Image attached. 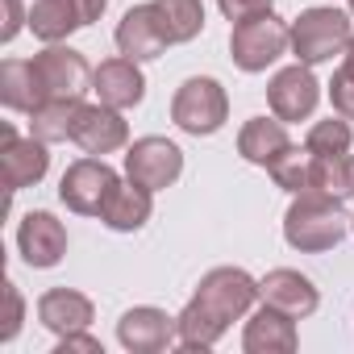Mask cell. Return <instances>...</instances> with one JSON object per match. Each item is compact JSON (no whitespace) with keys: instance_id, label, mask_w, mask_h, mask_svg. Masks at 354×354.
I'll return each instance as SVG.
<instances>
[{"instance_id":"15","label":"cell","mask_w":354,"mask_h":354,"mask_svg":"<svg viewBox=\"0 0 354 354\" xmlns=\"http://www.w3.org/2000/svg\"><path fill=\"white\" fill-rule=\"evenodd\" d=\"M17 250L30 267L46 271V267H59L63 254H67V230L55 213H26L21 230H17Z\"/></svg>"},{"instance_id":"26","label":"cell","mask_w":354,"mask_h":354,"mask_svg":"<svg viewBox=\"0 0 354 354\" xmlns=\"http://www.w3.org/2000/svg\"><path fill=\"white\" fill-rule=\"evenodd\" d=\"M308 162H313V154H308V146L304 150H296V146H288L267 171H271V180L283 188V192H292V196H300L304 188H308Z\"/></svg>"},{"instance_id":"35","label":"cell","mask_w":354,"mask_h":354,"mask_svg":"<svg viewBox=\"0 0 354 354\" xmlns=\"http://www.w3.org/2000/svg\"><path fill=\"white\" fill-rule=\"evenodd\" d=\"M350 230H354V217H350Z\"/></svg>"},{"instance_id":"20","label":"cell","mask_w":354,"mask_h":354,"mask_svg":"<svg viewBox=\"0 0 354 354\" xmlns=\"http://www.w3.org/2000/svg\"><path fill=\"white\" fill-rule=\"evenodd\" d=\"M38 321L59 337L75 333V329H88L92 325V300L75 288H50L38 300Z\"/></svg>"},{"instance_id":"23","label":"cell","mask_w":354,"mask_h":354,"mask_svg":"<svg viewBox=\"0 0 354 354\" xmlns=\"http://www.w3.org/2000/svg\"><path fill=\"white\" fill-rule=\"evenodd\" d=\"M0 100L13 113H34L42 104L38 75H34L30 59H5V67H0Z\"/></svg>"},{"instance_id":"4","label":"cell","mask_w":354,"mask_h":354,"mask_svg":"<svg viewBox=\"0 0 354 354\" xmlns=\"http://www.w3.org/2000/svg\"><path fill=\"white\" fill-rule=\"evenodd\" d=\"M292 46V26H283L275 13H259L234 26L230 34V55L242 71H267L283 50Z\"/></svg>"},{"instance_id":"1","label":"cell","mask_w":354,"mask_h":354,"mask_svg":"<svg viewBox=\"0 0 354 354\" xmlns=\"http://www.w3.org/2000/svg\"><path fill=\"white\" fill-rule=\"evenodd\" d=\"M259 300V279H250L242 267H217L201 279L196 296L180 313V346L184 350H209L225 337L234 321L250 313Z\"/></svg>"},{"instance_id":"19","label":"cell","mask_w":354,"mask_h":354,"mask_svg":"<svg viewBox=\"0 0 354 354\" xmlns=\"http://www.w3.org/2000/svg\"><path fill=\"white\" fill-rule=\"evenodd\" d=\"M96 217H100L109 230H117V234L142 230V225L150 221V188H142V184H133V180H117Z\"/></svg>"},{"instance_id":"13","label":"cell","mask_w":354,"mask_h":354,"mask_svg":"<svg viewBox=\"0 0 354 354\" xmlns=\"http://www.w3.org/2000/svg\"><path fill=\"white\" fill-rule=\"evenodd\" d=\"M71 142L84 150V154H113L129 142V125L121 117V109H109V104H80L75 113V125H71Z\"/></svg>"},{"instance_id":"33","label":"cell","mask_w":354,"mask_h":354,"mask_svg":"<svg viewBox=\"0 0 354 354\" xmlns=\"http://www.w3.org/2000/svg\"><path fill=\"white\" fill-rule=\"evenodd\" d=\"M342 63H346V67H354V34H350V42H346V50H342Z\"/></svg>"},{"instance_id":"6","label":"cell","mask_w":354,"mask_h":354,"mask_svg":"<svg viewBox=\"0 0 354 354\" xmlns=\"http://www.w3.org/2000/svg\"><path fill=\"white\" fill-rule=\"evenodd\" d=\"M34 63V75H38V92L42 100H71V96H84L92 88V67L80 50L71 46H59L50 42L42 55L30 59Z\"/></svg>"},{"instance_id":"22","label":"cell","mask_w":354,"mask_h":354,"mask_svg":"<svg viewBox=\"0 0 354 354\" xmlns=\"http://www.w3.org/2000/svg\"><path fill=\"white\" fill-rule=\"evenodd\" d=\"M304 192L308 196H325V201L354 196V158L350 154H313V162H308V188Z\"/></svg>"},{"instance_id":"31","label":"cell","mask_w":354,"mask_h":354,"mask_svg":"<svg viewBox=\"0 0 354 354\" xmlns=\"http://www.w3.org/2000/svg\"><path fill=\"white\" fill-rule=\"evenodd\" d=\"M55 354H104V346L96 337H88L84 329H75V333H63L59 337V350Z\"/></svg>"},{"instance_id":"34","label":"cell","mask_w":354,"mask_h":354,"mask_svg":"<svg viewBox=\"0 0 354 354\" xmlns=\"http://www.w3.org/2000/svg\"><path fill=\"white\" fill-rule=\"evenodd\" d=\"M350 13H354V0H350Z\"/></svg>"},{"instance_id":"25","label":"cell","mask_w":354,"mask_h":354,"mask_svg":"<svg viewBox=\"0 0 354 354\" xmlns=\"http://www.w3.org/2000/svg\"><path fill=\"white\" fill-rule=\"evenodd\" d=\"M154 9L162 17V30H167L171 46L192 42L205 30V5L201 0H154Z\"/></svg>"},{"instance_id":"14","label":"cell","mask_w":354,"mask_h":354,"mask_svg":"<svg viewBox=\"0 0 354 354\" xmlns=\"http://www.w3.org/2000/svg\"><path fill=\"white\" fill-rule=\"evenodd\" d=\"M171 46L167 30H162V17L154 9V0L150 5H138L129 9L121 21H117V50L133 63H146V59H158L162 50Z\"/></svg>"},{"instance_id":"18","label":"cell","mask_w":354,"mask_h":354,"mask_svg":"<svg viewBox=\"0 0 354 354\" xmlns=\"http://www.w3.org/2000/svg\"><path fill=\"white\" fill-rule=\"evenodd\" d=\"M242 350L246 354H292L296 350V317H288L275 304H263L242 333Z\"/></svg>"},{"instance_id":"24","label":"cell","mask_w":354,"mask_h":354,"mask_svg":"<svg viewBox=\"0 0 354 354\" xmlns=\"http://www.w3.org/2000/svg\"><path fill=\"white\" fill-rule=\"evenodd\" d=\"M80 96L71 100H42L34 113H30V133L42 138L46 146L50 142H67L71 138V125H75V113H80Z\"/></svg>"},{"instance_id":"5","label":"cell","mask_w":354,"mask_h":354,"mask_svg":"<svg viewBox=\"0 0 354 354\" xmlns=\"http://www.w3.org/2000/svg\"><path fill=\"white\" fill-rule=\"evenodd\" d=\"M350 42V17L342 9H308L292 21V55L308 67L329 63Z\"/></svg>"},{"instance_id":"12","label":"cell","mask_w":354,"mask_h":354,"mask_svg":"<svg viewBox=\"0 0 354 354\" xmlns=\"http://www.w3.org/2000/svg\"><path fill=\"white\" fill-rule=\"evenodd\" d=\"M317 100H321V84H317V75L308 71V63L283 67V71L267 84V104H271V113H275L283 125L313 117Z\"/></svg>"},{"instance_id":"30","label":"cell","mask_w":354,"mask_h":354,"mask_svg":"<svg viewBox=\"0 0 354 354\" xmlns=\"http://www.w3.org/2000/svg\"><path fill=\"white\" fill-rule=\"evenodd\" d=\"M217 5H221V13L238 26V21H246V17L271 13V9H275V0H217Z\"/></svg>"},{"instance_id":"8","label":"cell","mask_w":354,"mask_h":354,"mask_svg":"<svg viewBox=\"0 0 354 354\" xmlns=\"http://www.w3.org/2000/svg\"><path fill=\"white\" fill-rule=\"evenodd\" d=\"M184 171V150L167 142V138H138L125 154V180L158 192V188H171Z\"/></svg>"},{"instance_id":"17","label":"cell","mask_w":354,"mask_h":354,"mask_svg":"<svg viewBox=\"0 0 354 354\" xmlns=\"http://www.w3.org/2000/svg\"><path fill=\"white\" fill-rule=\"evenodd\" d=\"M92 92H96L100 104H109V109H133V104H142V96H146V80H142L138 63L121 55V59H109V63H100V67L92 71Z\"/></svg>"},{"instance_id":"16","label":"cell","mask_w":354,"mask_h":354,"mask_svg":"<svg viewBox=\"0 0 354 354\" xmlns=\"http://www.w3.org/2000/svg\"><path fill=\"white\" fill-rule=\"evenodd\" d=\"M259 296H263V304H275V308H283V313H288V317H296V321L313 317V313H317V304H321V296H317L313 279H308V275H300V271H292V267L267 271V275L259 279Z\"/></svg>"},{"instance_id":"2","label":"cell","mask_w":354,"mask_h":354,"mask_svg":"<svg viewBox=\"0 0 354 354\" xmlns=\"http://www.w3.org/2000/svg\"><path fill=\"white\" fill-rule=\"evenodd\" d=\"M346 230H350V217L342 213V201H325V196H308V192H300L283 217V238L300 254L333 250L346 238Z\"/></svg>"},{"instance_id":"21","label":"cell","mask_w":354,"mask_h":354,"mask_svg":"<svg viewBox=\"0 0 354 354\" xmlns=\"http://www.w3.org/2000/svg\"><path fill=\"white\" fill-rule=\"evenodd\" d=\"M288 146L292 142H288V129L279 117H250L238 133V154L254 167H271Z\"/></svg>"},{"instance_id":"10","label":"cell","mask_w":354,"mask_h":354,"mask_svg":"<svg viewBox=\"0 0 354 354\" xmlns=\"http://www.w3.org/2000/svg\"><path fill=\"white\" fill-rule=\"evenodd\" d=\"M109 0H34L30 9V30L42 42H63L67 34L100 21Z\"/></svg>"},{"instance_id":"27","label":"cell","mask_w":354,"mask_h":354,"mask_svg":"<svg viewBox=\"0 0 354 354\" xmlns=\"http://www.w3.org/2000/svg\"><path fill=\"white\" fill-rule=\"evenodd\" d=\"M350 125H346V117H329V121H317L313 129H308V138H304V146L313 150V154H350Z\"/></svg>"},{"instance_id":"3","label":"cell","mask_w":354,"mask_h":354,"mask_svg":"<svg viewBox=\"0 0 354 354\" xmlns=\"http://www.w3.org/2000/svg\"><path fill=\"white\" fill-rule=\"evenodd\" d=\"M171 121L180 125L184 133L192 138H205V133H217L225 121H230V96L217 80L209 75H192L180 84L171 100Z\"/></svg>"},{"instance_id":"9","label":"cell","mask_w":354,"mask_h":354,"mask_svg":"<svg viewBox=\"0 0 354 354\" xmlns=\"http://www.w3.org/2000/svg\"><path fill=\"white\" fill-rule=\"evenodd\" d=\"M117 184V171L96 154V158H80L63 171V184H59V201L71 209V213H84V217H96L104 196L113 192Z\"/></svg>"},{"instance_id":"29","label":"cell","mask_w":354,"mask_h":354,"mask_svg":"<svg viewBox=\"0 0 354 354\" xmlns=\"http://www.w3.org/2000/svg\"><path fill=\"white\" fill-rule=\"evenodd\" d=\"M21 317H26V300H21V292H17V283L5 279V325H0V342H13V337H17Z\"/></svg>"},{"instance_id":"11","label":"cell","mask_w":354,"mask_h":354,"mask_svg":"<svg viewBox=\"0 0 354 354\" xmlns=\"http://www.w3.org/2000/svg\"><path fill=\"white\" fill-rule=\"evenodd\" d=\"M117 342L129 354H158L180 342V317H167L162 308H150V304L129 308L117 321Z\"/></svg>"},{"instance_id":"32","label":"cell","mask_w":354,"mask_h":354,"mask_svg":"<svg viewBox=\"0 0 354 354\" xmlns=\"http://www.w3.org/2000/svg\"><path fill=\"white\" fill-rule=\"evenodd\" d=\"M21 26H30V17L21 13V0H5V30H0V42H13Z\"/></svg>"},{"instance_id":"7","label":"cell","mask_w":354,"mask_h":354,"mask_svg":"<svg viewBox=\"0 0 354 354\" xmlns=\"http://www.w3.org/2000/svg\"><path fill=\"white\" fill-rule=\"evenodd\" d=\"M50 167V150L42 138H17V129L5 121L0 125V180H5L9 192H21V188H34Z\"/></svg>"},{"instance_id":"28","label":"cell","mask_w":354,"mask_h":354,"mask_svg":"<svg viewBox=\"0 0 354 354\" xmlns=\"http://www.w3.org/2000/svg\"><path fill=\"white\" fill-rule=\"evenodd\" d=\"M329 100H333V113L354 121V67H337L333 71V84H329Z\"/></svg>"}]
</instances>
